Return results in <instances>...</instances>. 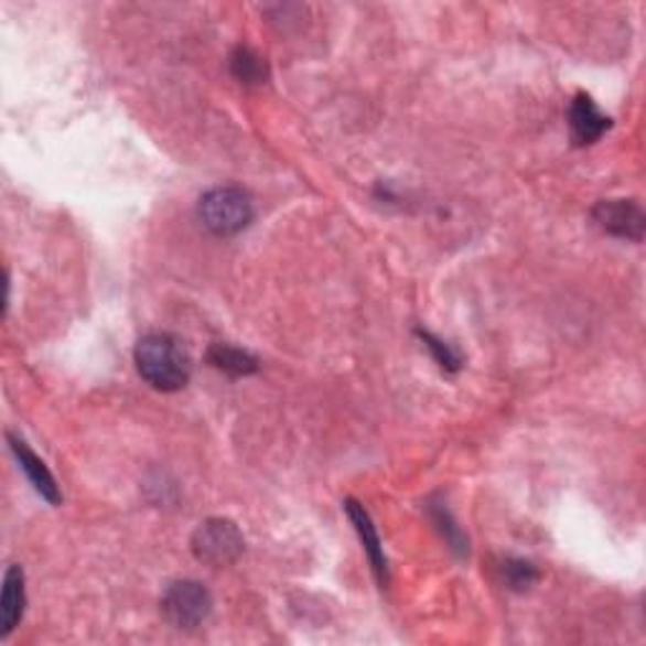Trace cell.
<instances>
[{
    "mask_svg": "<svg viewBox=\"0 0 646 646\" xmlns=\"http://www.w3.org/2000/svg\"><path fill=\"white\" fill-rule=\"evenodd\" d=\"M134 364L139 377L157 391H180L192 374L187 348L172 334H147L139 338Z\"/></svg>",
    "mask_w": 646,
    "mask_h": 646,
    "instance_id": "obj_1",
    "label": "cell"
},
{
    "mask_svg": "<svg viewBox=\"0 0 646 646\" xmlns=\"http://www.w3.org/2000/svg\"><path fill=\"white\" fill-rule=\"evenodd\" d=\"M197 215L200 223L217 238H230V235H238L248 228L256 207H252V200L246 190L213 187L200 197Z\"/></svg>",
    "mask_w": 646,
    "mask_h": 646,
    "instance_id": "obj_2",
    "label": "cell"
},
{
    "mask_svg": "<svg viewBox=\"0 0 646 646\" xmlns=\"http://www.w3.org/2000/svg\"><path fill=\"white\" fill-rule=\"evenodd\" d=\"M192 553L200 563L213 566V569H223L238 561L246 551V538H243L240 528L228 518H209L200 523L197 530L192 532Z\"/></svg>",
    "mask_w": 646,
    "mask_h": 646,
    "instance_id": "obj_3",
    "label": "cell"
},
{
    "mask_svg": "<svg viewBox=\"0 0 646 646\" xmlns=\"http://www.w3.org/2000/svg\"><path fill=\"white\" fill-rule=\"evenodd\" d=\"M160 609L162 616L168 618L174 628L192 632V628L203 626L207 622V616L213 614V593H209L205 589V583L200 581H172L162 593Z\"/></svg>",
    "mask_w": 646,
    "mask_h": 646,
    "instance_id": "obj_4",
    "label": "cell"
},
{
    "mask_svg": "<svg viewBox=\"0 0 646 646\" xmlns=\"http://www.w3.org/2000/svg\"><path fill=\"white\" fill-rule=\"evenodd\" d=\"M593 220L599 223L601 230L616 238L639 243L644 238L646 217L642 205L636 200H601L593 207Z\"/></svg>",
    "mask_w": 646,
    "mask_h": 646,
    "instance_id": "obj_5",
    "label": "cell"
},
{
    "mask_svg": "<svg viewBox=\"0 0 646 646\" xmlns=\"http://www.w3.org/2000/svg\"><path fill=\"white\" fill-rule=\"evenodd\" d=\"M569 127H571V139L575 147H589L599 142L604 132H609L611 119L596 107V101L591 99L589 94L579 91L573 96L569 107Z\"/></svg>",
    "mask_w": 646,
    "mask_h": 646,
    "instance_id": "obj_6",
    "label": "cell"
},
{
    "mask_svg": "<svg viewBox=\"0 0 646 646\" xmlns=\"http://www.w3.org/2000/svg\"><path fill=\"white\" fill-rule=\"evenodd\" d=\"M346 515H348V520L354 523L356 532H359L362 546H364V553H366V558H369L374 575H377V581L381 583V586H387V581H389L387 556H384L381 538H379V532H377V526H374L369 510H366L362 503L346 500Z\"/></svg>",
    "mask_w": 646,
    "mask_h": 646,
    "instance_id": "obj_7",
    "label": "cell"
},
{
    "mask_svg": "<svg viewBox=\"0 0 646 646\" xmlns=\"http://www.w3.org/2000/svg\"><path fill=\"white\" fill-rule=\"evenodd\" d=\"M8 442H11L13 455H15V460H19V465L25 473V477L31 480L33 491H36L43 500H49L51 505H58L61 491L56 485V477L51 475V470L46 465H43V460L29 448V444H25L21 438H15V434H11V432H8Z\"/></svg>",
    "mask_w": 646,
    "mask_h": 646,
    "instance_id": "obj_8",
    "label": "cell"
},
{
    "mask_svg": "<svg viewBox=\"0 0 646 646\" xmlns=\"http://www.w3.org/2000/svg\"><path fill=\"white\" fill-rule=\"evenodd\" d=\"M25 611V575L21 566H11L3 575V593H0V639L11 636L21 624Z\"/></svg>",
    "mask_w": 646,
    "mask_h": 646,
    "instance_id": "obj_9",
    "label": "cell"
},
{
    "mask_svg": "<svg viewBox=\"0 0 646 646\" xmlns=\"http://www.w3.org/2000/svg\"><path fill=\"white\" fill-rule=\"evenodd\" d=\"M207 359H209V364L215 366V369L230 374V377H248V374L258 372L256 356L243 352V348H235L230 344L209 346Z\"/></svg>",
    "mask_w": 646,
    "mask_h": 646,
    "instance_id": "obj_10",
    "label": "cell"
},
{
    "mask_svg": "<svg viewBox=\"0 0 646 646\" xmlns=\"http://www.w3.org/2000/svg\"><path fill=\"white\" fill-rule=\"evenodd\" d=\"M230 74L246 86H258L268 78L266 58L256 54L250 46H238L230 54Z\"/></svg>",
    "mask_w": 646,
    "mask_h": 646,
    "instance_id": "obj_11",
    "label": "cell"
},
{
    "mask_svg": "<svg viewBox=\"0 0 646 646\" xmlns=\"http://www.w3.org/2000/svg\"><path fill=\"white\" fill-rule=\"evenodd\" d=\"M419 336H422V342L427 344V348H430L434 359H438V364L442 366L444 372H457L462 366V359L460 354L452 348L448 342H442V338H438L434 334H430V331L419 329Z\"/></svg>",
    "mask_w": 646,
    "mask_h": 646,
    "instance_id": "obj_12",
    "label": "cell"
},
{
    "mask_svg": "<svg viewBox=\"0 0 646 646\" xmlns=\"http://www.w3.org/2000/svg\"><path fill=\"white\" fill-rule=\"evenodd\" d=\"M505 579H508L510 589L523 591L538 581V571L532 563L515 558V561H508V566H505Z\"/></svg>",
    "mask_w": 646,
    "mask_h": 646,
    "instance_id": "obj_13",
    "label": "cell"
},
{
    "mask_svg": "<svg viewBox=\"0 0 646 646\" xmlns=\"http://www.w3.org/2000/svg\"><path fill=\"white\" fill-rule=\"evenodd\" d=\"M432 518H434V523H438V528L442 530V536L448 538V543L455 548L457 553H467V538H462V532L455 526V520H452L450 510L448 508H434Z\"/></svg>",
    "mask_w": 646,
    "mask_h": 646,
    "instance_id": "obj_14",
    "label": "cell"
}]
</instances>
